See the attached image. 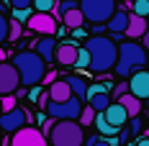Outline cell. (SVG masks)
<instances>
[{
    "label": "cell",
    "instance_id": "1",
    "mask_svg": "<svg viewBox=\"0 0 149 146\" xmlns=\"http://www.w3.org/2000/svg\"><path fill=\"white\" fill-rule=\"evenodd\" d=\"M85 49L90 54L88 69L95 74L111 72L116 67V62H118V46L108 36H90V39H85Z\"/></svg>",
    "mask_w": 149,
    "mask_h": 146
},
{
    "label": "cell",
    "instance_id": "2",
    "mask_svg": "<svg viewBox=\"0 0 149 146\" xmlns=\"http://www.w3.org/2000/svg\"><path fill=\"white\" fill-rule=\"evenodd\" d=\"M10 64L15 67V72L21 77V85L23 87L41 85V80H44V74H46V64L36 51H18Z\"/></svg>",
    "mask_w": 149,
    "mask_h": 146
},
{
    "label": "cell",
    "instance_id": "3",
    "mask_svg": "<svg viewBox=\"0 0 149 146\" xmlns=\"http://www.w3.org/2000/svg\"><path fill=\"white\" fill-rule=\"evenodd\" d=\"M147 59H149V51L139 41H123L118 44V62H116V74L118 77H131L134 69H144L147 67Z\"/></svg>",
    "mask_w": 149,
    "mask_h": 146
},
{
    "label": "cell",
    "instance_id": "4",
    "mask_svg": "<svg viewBox=\"0 0 149 146\" xmlns=\"http://www.w3.org/2000/svg\"><path fill=\"white\" fill-rule=\"evenodd\" d=\"M52 146H82L85 144V128L77 120H54L49 131Z\"/></svg>",
    "mask_w": 149,
    "mask_h": 146
},
{
    "label": "cell",
    "instance_id": "5",
    "mask_svg": "<svg viewBox=\"0 0 149 146\" xmlns=\"http://www.w3.org/2000/svg\"><path fill=\"white\" fill-rule=\"evenodd\" d=\"M82 10V18L95 23V26H105L108 18L116 13V0H80L77 5Z\"/></svg>",
    "mask_w": 149,
    "mask_h": 146
},
{
    "label": "cell",
    "instance_id": "6",
    "mask_svg": "<svg viewBox=\"0 0 149 146\" xmlns=\"http://www.w3.org/2000/svg\"><path fill=\"white\" fill-rule=\"evenodd\" d=\"M44 113L49 118H54V120H77L80 113H82V100L70 98V100H64V102H46Z\"/></svg>",
    "mask_w": 149,
    "mask_h": 146
},
{
    "label": "cell",
    "instance_id": "7",
    "mask_svg": "<svg viewBox=\"0 0 149 146\" xmlns=\"http://www.w3.org/2000/svg\"><path fill=\"white\" fill-rule=\"evenodd\" d=\"M26 28L39 33V36H54L57 33V18L52 13H31V18L26 21Z\"/></svg>",
    "mask_w": 149,
    "mask_h": 146
},
{
    "label": "cell",
    "instance_id": "8",
    "mask_svg": "<svg viewBox=\"0 0 149 146\" xmlns=\"http://www.w3.org/2000/svg\"><path fill=\"white\" fill-rule=\"evenodd\" d=\"M10 146H46V136L33 126H23L10 136Z\"/></svg>",
    "mask_w": 149,
    "mask_h": 146
},
{
    "label": "cell",
    "instance_id": "9",
    "mask_svg": "<svg viewBox=\"0 0 149 146\" xmlns=\"http://www.w3.org/2000/svg\"><path fill=\"white\" fill-rule=\"evenodd\" d=\"M21 87V77L10 62H0V98L3 95H15Z\"/></svg>",
    "mask_w": 149,
    "mask_h": 146
},
{
    "label": "cell",
    "instance_id": "10",
    "mask_svg": "<svg viewBox=\"0 0 149 146\" xmlns=\"http://www.w3.org/2000/svg\"><path fill=\"white\" fill-rule=\"evenodd\" d=\"M126 82H129V92L134 98H139L141 102L149 100V69H134Z\"/></svg>",
    "mask_w": 149,
    "mask_h": 146
},
{
    "label": "cell",
    "instance_id": "11",
    "mask_svg": "<svg viewBox=\"0 0 149 146\" xmlns=\"http://www.w3.org/2000/svg\"><path fill=\"white\" fill-rule=\"evenodd\" d=\"M26 120H29V113L21 110V108H13L8 113H0V128L5 133H15L18 128L26 126Z\"/></svg>",
    "mask_w": 149,
    "mask_h": 146
},
{
    "label": "cell",
    "instance_id": "12",
    "mask_svg": "<svg viewBox=\"0 0 149 146\" xmlns=\"http://www.w3.org/2000/svg\"><path fill=\"white\" fill-rule=\"evenodd\" d=\"M77 51H80V46H77V44H72V41H62V44H57L54 62H57V64H62V67H74Z\"/></svg>",
    "mask_w": 149,
    "mask_h": 146
},
{
    "label": "cell",
    "instance_id": "13",
    "mask_svg": "<svg viewBox=\"0 0 149 146\" xmlns=\"http://www.w3.org/2000/svg\"><path fill=\"white\" fill-rule=\"evenodd\" d=\"M103 118H105V123L113 126V128H123V126L129 123V113L121 108L118 102H111V105L103 110Z\"/></svg>",
    "mask_w": 149,
    "mask_h": 146
},
{
    "label": "cell",
    "instance_id": "14",
    "mask_svg": "<svg viewBox=\"0 0 149 146\" xmlns=\"http://www.w3.org/2000/svg\"><path fill=\"white\" fill-rule=\"evenodd\" d=\"M147 31H149L147 18H139V15L129 13V23H126V31H123V36H129V41H139Z\"/></svg>",
    "mask_w": 149,
    "mask_h": 146
},
{
    "label": "cell",
    "instance_id": "15",
    "mask_svg": "<svg viewBox=\"0 0 149 146\" xmlns=\"http://www.w3.org/2000/svg\"><path fill=\"white\" fill-rule=\"evenodd\" d=\"M46 98H49V102H64L70 98H74V95H72V90H70V85L64 80H54L49 85V90H46Z\"/></svg>",
    "mask_w": 149,
    "mask_h": 146
},
{
    "label": "cell",
    "instance_id": "16",
    "mask_svg": "<svg viewBox=\"0 0 149 146\" xmlns=\"http://www.w3.org/2000/svg\"><path fill=\"white\" fill-rule=\"evenodd\" d=\"M33 51L44 59V64L54 62V51H57V41H54V36H41V39L33 44Z\"/></svg>",
    "mask_w": 149,
    "mask_h": 146
},
{
    "label": "cell",
    "instance_id": "17",
    "mask_svg": "<svg viewBox=\"0 0 149 146\" xmlns=\"http://www.w3.org/2000/svg\"><path fill=\"white\" fill-rule=\"evenodd\" d=\"M126 23H129V13H126V10H116V13L108 18V23H105V31H111L113 36H123V31H126Z\"/></svg>",
    "mask_w": 149,
    "mask_h": 146
},
{
    "label": "cell",
    "instance_id": "18",
    "mask_svg": "<svg viewBox=\"0 0 149 146\" xmlns=\"http://www.w3.org/2000/svg\"><path fill=\"white\" fill-rule=\"evenodd\" d=\"M64 82L70 85V90H72V95L77 98V100H88V82L80 77V74H70V77H64Z\"/></svg>",
    "mask_w": 149,
    "mask_h": 146
},
{
    "label": "cell",
    "instance_id": "19",
    "mask_svg": "<svg viewBox=\"0 0 149 146\" xmlns=\"http://www.w3.org/2000/svg\"><path fill=\"white\" fill-rule=\"evenodd\" d=\"M116 102H118L121 108H123V110L129 113V118H136L139 113H141V105H144V102L139 100V98H134L131 92H126V95H121V98H118Z\"/></svg>",
    "mask_w": 149,
    "mask_h": 146
},
{
    "label": "cell",
    "instance_id": "20",
    "mask_svg": "<svg viewBox=\"0 0 149 146\" xmlns=\"http://www.w3.org/2000/svg\"><path fill=\"white\" fill-rule=\"evenodd\" d=\"M62 21H64V28H82V23H85V18H82V10L80 8H70V10H64L62 13Z\"/></svg>",
    "mask_w": 149,
    "mask_h": 146
},
{
    "label": "cell",
    "instance_id": "21",
    "mask_svg": "<svg viewBox=\"0 0 149 146\" xmlns=\"http://www.w3.org/2000/svg\"><path fill=\"white\" fill-rule=\"evenodd\" d=\"M95 110V113H103L105 108L111 105V92H98V95H88V100H85Z\"/></svg>",
    "mask_w": 149,
    "mask_h": 146
},
{
    "label": "cell",
    "instance_id": "22",
    "mask_svg": "<svg viewBox=\"0 0 149 146\" xmlns=\"http://www.w3.org/2000/svg\"><path fill=\"white\" fill-rule=\"evenodd\" d=\"M23 33V23H18L13 18H8V41H18Z\"/></svg>",
    "mask_w": 149,
    "mask_h": 146
},
{
    "label": "cell",
    "instance_id": "23",
    "mask_svg": "<svg viewBox=\"0 0 149 146\" xmlns=\"http://www.w3.org/2000/svg\"><path fill=\"white\" fill-rule=\"evenodd\" d=\"M31 8L36 13H49V10L57 8V0H31Z\"/></svg>",
    "mask_w": 149,
    "mask_h": 146
},
{
    "label": "cell",
    "instance_id": "24",
    "mask_svg": "<svg viewBox=\"0 0 149 146\" xmlns=\"http://www.w3.org/2000/svg\"><path fill=\"white\" fill-rule=\"evenodd\" d=\"M93 120H95V110H93L90 105H82V113H80V118H77V123L85 128V126H90Z\"/></svg>",
    "mask_w": 149,
    "mask_h": 146
},
{
    "label": "cell",
    "instance_id": "25",
    "mask_svg": "<svg viewBox=\"0 0 149 146\" xmlns=\"http://www.w3.org/2000/svg\"><path fill=\"white\" fill-rule=\"evenodd\" d=\"M131 10H134V15H139V18H147L149 15V0H134V3H131Z\"/></svg>",
    "mask_w": 149,
    "mask_h": 146
},
{
    "label": "cell",
    "instance_id": "26",
    "mask_svg": "<svg viewBox=\"0 0 149 146\" xmlns=\"http://www.w3.org/2000/svg\"><path fill=\"white\" fill-rule=\"evenodd\" d=\"M90 64V54L85 46H80V51H77V59H74V69H88Z\"/></svg>",
    "mask_w": 149,
    "mask_h": 146
},
{
    "label": "cell",
    "instance_id": "27",
    "mask_svg": "<svg viewBox=\"0 0 149 146\" xmlns=\"http://www.w3.org/2000/svg\"><path fill=\"white\" fill-rule=\"evenodd\" d=\"M113 90V85L111 82H93V85H88V95H98V92H111Z\"/></svg>",
    "mask_w": 149,
    "mask_h": 146
},
{
    "label": "cell",
    "instance_id": "28",
    "mask_svg": "<svg viewBox=\"0 0 149 146\" xmlns=\"http://www.w3.org/2000/svg\"><path fill=\"white\" fill-rule=\"evenodd\" d=\"M126 126H129V133H131V136H141V131H144V123H141V118H139V116L129 118Z\"/></svg>",
    "mask_w": 149,
    "mask_h": 146
},
{
    "label": "cell",
    "instance_id": "29",
    "mask_svg": "<svg viewBox=\"0 0 149 146\" xmlns=\"http://www.w3.org/2000/svg\"><path fill=\"white\" fill-rule=\"evenodd\" d=\"M13 108H18V105H15V95H3V98H0V113H8V110H13Z\"/></svg>",
    "mask_w": 149,
    "mask_h": 146
},
{
    "label": "cell",
    "instance_id": "30",
    "mask_svg": "<svg viewBox=\"0 0 149 146\" xmlns=\"http://www.w3.org/2000/svg\"><path fill=\"white\" fill-rule=\"evenodd\" d=\"M77 5H80V0H59V3H57V8H54V10H57V13H54V18H57V15H62L64 10H70V8H77Z\"/></svg>",
    "mask_w": 149,
    "mask_h": 146
},
{
    "label": "cell",
    "instance_id": "31",
    "mask_svg": "<svg viewBox=\"0 0 149 146\" xmlns=\"http://www.w3.org/2000/svg\"><path fill=\"white\" fill-rule=\"evenodd\" d=\"M8 41V18L5 13H0V44H5Z\"/></svg>",
    "mask_w": 149,
    "mask_h": 146
},
{
    "label": "cell",
    "instance_id": "32",
    "mask_svg": "<svg viewBox=\"0 0 149 146\" xmlns=\"http://www.w3.org/2000/svg\"><path fill=\"white\" fill-rule=\"evenodd\" d=\"M31 13H33L31 8H23V10H13V21H18V23H26V21L31 18Z\"/></svg>",
    "mask_w": 149,
    "mask_h": 146
},
{
    "label": "cell",
    "instance_id": "33",
    "mask_svg": "<svg viewBox=\"0 0 149 146\" xmlns=\"http://www.w3.org/2000/svg\"><path fill=\"white\" fill-rule=\"evenodd\" d=\"M85 146H113V144H111V138H100V136H90L88 141H85Z\"/></svg>",
    "mask_w": 149,
    "mask_h": 146
},
{
    "label": "cell",
    "instance_id": "34",
    "mask_svg": "<svg viewBox=\"0 0 149 146\" xmlns=\"http://www.w3.org/2000/svg\"><path fill=\"white\" fill-rule=\"evenodd\" d=\"M8 5H13V10H23L31 8V0H8Z\"/></svg>",
    "mask_w": 149,
    "mask_h": 146
},
{
    "label": "cell",
    "instance_id": "35",
    "mask_svg": "<svg viewBox=\"0 0 149 146\" xmlns=\"http://www.w3.org/2000/svg\"><path fill=\"white\" fill-rule=\"evenodd\" d=\"M116 138H118V144H129V138H131L129 128H126V126H123V128H118V136H116Z\"/></svg>",
    "mask_w": 149,
    "mask_h": 146
},
{
    "label": "cell",
    "instance_id": "36",
    "mask_svg": "<svg viewBox=\"0 0 149 146\" xmlns=\"http://www.w3.org/2000/svg\"><path fill=\"white\" fill-rule=\"evenodd\" d=\"M126 92H129V82H121V85H116V87H113V95H116V100H118L121 95H126Z\"/></svg>",
    "mask_w": 149,
    "mask_h": 146
},
{
    "label": "cell",
    "instance_id": "37",
    "mask_svg": "<svg viewBox=\"0 0 149 146\" xmlns=\"http://www.w3.org/2000/svg\"><path fill=\"white\" fill-rule=\"evenodd\" d=\"M54 80H57V72H49V69H46V74H44V80H41V82H46V85H52Z\"/></svg>",
    "mask_w": 149,
    "mask_h": 146
},
{
    "label": "cell",
    "instance_id": "38",
    "mask_svg": "<svg viewBox=\"0 0 149 146\" xmlns=\"http://www.w3.org/2000/svg\"><path fill=\"white\" fill-rule=\"evenodd\" d=\"M134 146H149V138H147V136H139Z\"/></svg>",
    "mask_w": 149,
    "mask_h": 146
},
{
    "label": "cell",
    "instance_id": "39",
    "mask_svg": "<svg viewBox=\"0 0 149 146\" xmlns=\"http://www.w3.org/2000/svg\"><path fill=\"white\" fill-rule=\"evenodd\" d=\"M141 39H144V44H141V46H144V49H147V51H149V31H147V33H144V36H141Z\"/></svg>",
    "mask_w": 149,
    "mask_h": 146
},
{
    "label": "cell",
    "instance_id": "40",
    "mask_svg": "<svg viewBox=\"0 0 149 146\" xmlns=\"http://www.w3.org/2000/svg\"><path fill=\"white\" fill-rule=\"evenodd\" d=\"M0 62H8V59H5V51H3V49H0Z\"/></svg>",
    "mask_w": 149,
    "mask_h": 146
}]
</instances>
